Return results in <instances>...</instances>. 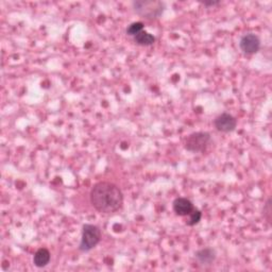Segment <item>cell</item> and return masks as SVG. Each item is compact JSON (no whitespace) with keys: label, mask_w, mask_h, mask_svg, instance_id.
Segmentation results:
<instances>
[{"label":"cell","mask_w":272,"mask_h":272,"mask_svg":"<svg viewBox=\"0 0 272 272\" xmlns=\"http://www.w3.org/2000/svg\"><path fill=\"white\" fill-rule=\"evenodd\" d=\"M94 209L102 214H112L123 208L124 193L116 184L99 182L95 184L90 193Z\"/></svg>","instance_id":"1"},{"label":"cell","mask_w":272,"mask_h":272,"mask_svg":"<svg viewBox=\"0 0 272 272\" xmlns=\"http://www.w3.org/2000/svg\"><path fill=\"white\" fill-rule=\"evenodd\" d=\"M101 241V230L95 224L85 223L82 226L81 242L78 247L79 251L82 253H88Z\"/></svg>","instance_id":"2"},{"label":"cell","mask_w":272,"mask_h":272,"mask_svg":"<svg viewBox=\"0 0 272 272\" xmlns=\"http://www.w3.org/2000/svg\"><path fill=\"white\" fill-rule=\"evenodd\" d=\"M134 12L147 19L159 18L165 10V5L156 0H136L133 3Z\"/></svg>","instance_id":"3"},{"label":"cell","mask_w":272,"mask_h":272,"mask_svg":"<svg viewBox=\"0 0 272 272\" xmlns=\"http://www.w3.org/2000/svg\"><path fill=\"white\" fill-rule=\"evenodd\" d=\"M212 136L209 132H193L185 139L184 147L190 152H204L211 144Z\"/></svg>","instance_id":"4"},{"label":"cell","mask_w":272,"mask_h":272,"mask_svg":"<svg viewBox=\"0 0 272 272\" xmlns=\"http://www.w3.org/2000/svg\"><path fill=\"white\" fill-rule=\"evenodd\" d=\"M214 127L217 131L222 133L233 132L237 127V121L234 116L228 113H222L217 116L214 121Z\"/></svg>","instance_id":"5"},{"label":"cell","mask_w":272,"mask_h":272,"mask_svg":"<svg viewBox=\"0 0 272 272\" xmlns=\"http://www.w3.org/2000/svg\"><path fill=\"white\" fill-rule=\"evenodd\" d=\"M239 48L246 54H254L260 48V40L254 33H248L239 41Z\"/></svg>","instance_id":"6"},{"label":"cell","mask_w":272,"mask_h":272,"mask_svg":"<svg viewBox=\"0 0 272 272\" xmlns=\"http://www.w3.org/2000/svg\"><path fill=\"white\" fill-rule=\"evenodd\" d=\"M172 209H173V212H175L178 216L185 217V216H188L193 211L195 208L190 200H188L187 198L179 197L172 202Z\"/></svg>","instance_id":"7"},{"label":"cell","mask_w":272,"mask_h":272,"mask_svg":"<svg viewBox=\"0 0 272 272\" xmlns=\"http://www.w3.org/2000/svg\"><path fill=\"white\" fill-rule=\"evenodd\" d=\"M197 262L202 266H211L216 260L217 253L213 248H203L195 253Z\"/></svg>","instance_id":"8"},{"label":"cell","mask_w":272,"mask_h":272,"mask_svg":"<svg viewBox=\"0 0 272 272\" xmlns=\"http://www.w3.org/2000/svg\"><path fill=\"white\" fill-rule=\"evenodd\" d=\"M51 259V254L49 252V250L46 248H41L34 254L33 257V264L37 268H44L46 267Z\"/></svg>","instance_id":"9"},{"label":"cell","mask_w":272,"mask_h":272,"mask_svg":"<svg viewBox=\"0 0 272 272\" xmlns=\"http://www.w3.org/2000/svg\"><path fill=\"white\" fill-rule=\"evenodd\" d=\"M134 41L139 46H151L156 43V36L146 31H141L134 36Z\"/></svg>","instance_id":"10"},{"label":"cell","mask_w":272,"mask_h":272,"mask_svg":"<svg viewBox=\"0 0 272 272\" xmlns=\"http://www.w3.org/2000/svg\"><path fill=\"white\" fill-rule=\"evenodd\" d=\"M188 216H189V218L186 220V224L188 226H193L200 222L202 218V213L197 209H193V211Z\"/></svg>","instance_id":"11"},{"label":"cell","mask_w":272,"mask_h":272,"mask_svg":"<svg viewBox=\"0 0 272 272\" xmlns=\"http://www.w3.org/2000/svg\"><path fill=\"white\" fill-rule=\"evenodd\" d=\"M143 29H144V24L141 23V21H136V23L131 24L127 28V34L130 36H135L139 33V32L143 31Z\"/></svg>","instance_id":"12"},{"label":"cell","mask_w":272,"mask_h":272,"mask_svg":"<svg viewBox=\"0 0 272 272\" xmlns=\"http://www.w3.org/2000/svg\"><path fill=\"white\" fill-rule=\"evenodd\" d=\"M264 218L269 224H271V198L267 200L264 206Z\"/></svg>","instance_id":"13"},{"label":"cell","mask_w":272,"mask_h":272,"mask_svg":"<svg viewBox=\"0 0 272 272\" xmlns=\"http://www.w3.org/2000/svg\"><path fill=\"white\" fill-rule=\"evenodd\" d=\"M201 4L204 5L205 7H214V6L219 5L220 2H202Z\"/></svg>","instance_id":"14"}]
</instances>
